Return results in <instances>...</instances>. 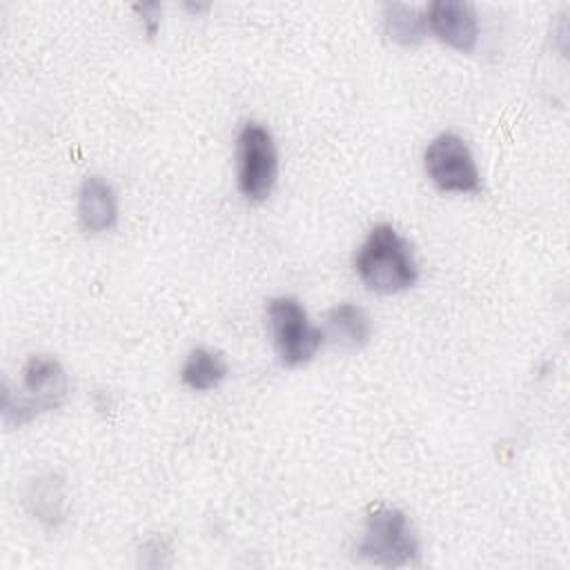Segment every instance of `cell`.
Returning <instances> with one entry per match:
<instances>
[{
    "label": "cell",
    "instance_id": "obj_2",
    "mask_svg": "<svg viewBox=\"0 0 570 570\" xmlns=\"http://www.w3.org/2000/svg\"><path fill=\"white\" fill-rule=\"evenodd\" d=\"M69 396V379L65 367L47 354L29 356L22 367L20 392H4L2 421L4 425H22L33 416L56 410Z\"/></svg>",
    "mask_w": 570,
    "mask_h": 570
},
{
    "label": "cell",
    "instance_id": "obj_9",
    "mask_svg": "<svg viewBox=\"0 0 570 570\" xmlns=\"http://www.w3.org/2000/svg\"><path fill=\"white\" fill-rule=\"evenodd\" d=\"M325 338L343 350H358L372 336V323L363 307L354 303H338L325 316Z\"/></svg>",
    "mask_w": 570,
    "mask_h": 570
},
{
    "label": "cell",
    "instance_id": "obj_11",
    "mask_svg": "<svg viewBox=\"0 0 570 570\" xmlns=\"http://www.w3.org/2000/svg\"><path fill=\"white\" fill-rule=\"evenodd\" d=\"M383 24L387 38L401 47L419 45L428 31L425 13H421L416 7L399 2L383 9Z\"/></svg>",
    "mask_w": 570,
    "mask_h": 570
},
{
    "label": "cell",
    "instance_id": "obj_6",
    "mask_svg": "<svg viewBox=\"0 0 570 570\" xmlns=\"http://www.w3.org/2000/svg\"><path fill=\"white\" fill-rule=\"evenodd\" d=\"M430 180L441 191L479 194L483 189L474 156L465 140L452 131L439 134L425 149L423 156Z\"/></svg>",
    "mask_w": 570,
    "mask_h": 570
},
{
    "label": "cell",
    "instance_id": "obj_4",
    "mask_svg": "<svg viewBox=\"0 0 570 570\" xmlns=\"http://www.w3.org/2000/svg\"><path fill=\"white\" fill-rule=\"evenodd\" d=\"M267 318L276 354L283 365L298 367L312 361L325 334L312 325L305 307L294 296H276L267 303Z\"/></svg>",
    "mask_w": 570,
    "mask_h": 570
},
{
    "label": "cell",
    "instance_id": "obj_5",
    "mask_svg": "<svg viewBox=\"0 0 570 570\" xmlns=\"http://www.w3.org/2000/svg\"><path fill=\"white\" fill-rule=\"evenodd\" d=\"M236 165H238V189L247 200H265L278 176V154L272 134L258 125H243L236 140Z\"/></svg>",
    "mask_w": 570,
    "mask_h": 570
},
{
    "label": "cell",
    "instance_id": "obj_3",
    "mask_svg": "<svg viewBox=\"0 0 570 570\" xmlns=\"http://www.w3.org/2000/svg\"><path fill=\"white\" fill-rule=\"evenodd\" d=\"M356 552L374 566L403 568L416 563L419 537L405 512L390 505H374L365 514Z\"/></svg>",
    "mask_w": 570,
    "mask_h": 570
},
{
    "label": "cell",
    "instance_id": "obj_7",
    "mask_svg": "<svg viewBox=\"0 0 570 570\" xmlns=\"http://www.w3.org/2000/svg\"><path fill=\"white\" fill-rule=\"evenodd\" d=\"M428 29L456 51H472L479 40V22L472 4L461 0H434L425 11Z\"/></svg>",
    "mask_w": 570,
    "mask_h": 570
},
{
    "label": "cell",
    "instance_id": "obj_10",
    "mask_svg": "<svg viewBox=\"0 0 570 570\" xmlns=\"http://www.w3.org/2000/svg\"><path fill=\"white\" fill-rule=\"evenodd\" d=\"M227 372H229V367L220 352H214L207 347H196L187 354L183 370H180V379L189 390L207 392V390L218 387L225 381Z\"/></svg>",
    "mask_w": 570,
    "mask_h": 570
},
{
    "label": "cell",
    "instance_id": "obj_8",
    "mask_svg": "<svg viewBox=\"0 0 570 570\" xmlns=\"http://www.w3.org/2000/svg\"><path fill=\"white\" fill-rule=\"evenodd\" d=\"M78 218L85 232H109L118 220V200L107 180L100 176H87L78 194Z\"/></svg>",
    "mask_w": 570,
    "mask_h": 570
},
{
    "label": "cell",
    "instance_id": "obj_1",
    "mask_svg": "<svg viewBox=\"0 0 570 570\" xmlns=\"http://www.w3.org/2000/svg\"><path fill=\"white\" fill-rule=\"evenodd\" d=\"M354 267L363 285L376 294H396L410 289L419 278L412 247L387 223L376 225L367 234L354 256Z\"/></svg>",
    "mask_w": 570,
    "mask_h": 570
}]
</instances>
